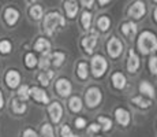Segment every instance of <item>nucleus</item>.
Wrapping results in <instances>:
<instances>
[{"label":"nucleus","instance_id":"1","mask_svg":"<svg viewBox=\"0 0 157 137\" xmlns=\"http://www.w3.org/2000/svg\"><path fill=\"white\" fill-rule=\"evenodd\" d=\"M138 50L141 54L147 55L157 51V36L153 32L145 30L138 37Z\"/></svg>","mask_w":157,"mask_h":137},{"label":"nucleus","instance_id":"2","mask_svg":"<svg viewBox=\"0 0 157 137\" xmlns=\"http://www.w3.org/2000/svg\"><path fill=\"white\" fill-rule=\"evenodd\" d=\"M59 26H66V19L59 11L48 13L44 17V30L48 36H52Z\"/></svg>","mask_w":157,"mask_h":137},{"label":"nucleus","instance_id":"3","mask_svg":"<svg viewBox=\"0 0 157 137\" xmlns=\"http://www.w3.org/2000/svg\"><path fill=\"white\" fill-rule=\"evenodd\" d=\"M90 66H92L93 77H96V78L102 77V75L105 74V71H107V69H108L107 60H105L104 56H101V55H94V56L92 58Z\"/></svg>","mask_w":157,"mask_h":137},{"label":"nucleus","instance_id":"4","mask_svg":"<svg viewBox=\"0 0 157 137\" xmlns=\"http://www.w3.org/2000/svg\"><path fill=\"white\" fill-rule=\"evenodd\" d=\"M101 99H102V96H101V91L98 89V88H96V87H90L89 89L86 91L85 102H86L87 107H90V108L97 107V106L101 103Z\"/></svg>","mask_w":157,"mask_h":137},{"label":"nucleus","instance_id":"5","mask_svg":"<svg viewBox=\"0 0 157 137\" xmlns=\"http://www.w3.org/2000/svg\"><path fill=\"white\" fill-rule=\"evenodd\" d=\"M146 14V6L142 0H137L131 4V7L128 8V15L132 19H141L144 15Z\"/></svg>","mask_w":157,"mask_h":137},{"label":"nucleus","instance_id":"6","mask_svg":"<svg viewBox=\"0 0 157 137\" xmlns=\"http://www.w3.org/2000/svg\"><path fill=\"white\" fill-rule=\"evenodd\" d=\"M107 50L111 58H119L123 52V44L117 37H112L107 44Z\"/></svg>","mask_w":157,"mask_h":137},{"label":"nucleus","instance_id":"7","mask_svg":"<svg viewBox=\"0 0 157 137\" xmlns=\"http://www.w3.org/2000/svg\"><path fill=\"white\" fill-rule=\"evenodd\" d=\"M56 92L59 93V96L62 97H67L71 93V82L67 80V78H59L56 81L55 85Z\"/></svg>","mask_w":157,"mask_h":137},{"label":"nucleus","instance_id":"8","mask_svg":"<svg viewBox=\"0 0 157 137\" xmlns=\"http://www.w3.org/2000/svg\"><path fill=\"white\" fill-rule=\"evenodd\" d=\"M3 17H4V22L7 23L8 26H14L15 23L19 21V11L17 10V8L14 7H7L4 10V14H3Z\"/></svg>","mask_w":157,"mask_h":137},{"label":"nucleus","instance_id":"9","mask_svg":"<svg viewBox=\"0 0 157 137\" xmlns=\"http://www.w3.org/2000/svg\"><path fill=\"white\" fill-rule=\"evenodd\" d=\"M48 112H49V117H51V119H52V122L57 123L63 117V107L57 102H53L52 104L48 107Z\"/></svg>","mask_w":157,"mask_h":137},{"label":"nucleus","instance_id":"10","mask_svg":"<svg viewBox=\"0 0 157 137\" xmlns=\"http://www.w3.org/2000/svg\"><path fill=\"white\" fill-rule=\"evenodd\" d=\"M21 82V74L17 71V70H8L7 74H6V84L8 85V88L11 89H15L18 88Z\"/></svg>","mask_w":157,"mask_h":137},{"label":"nucleus","instance_id":"11","mask_svg":"<svg viewBox=\"0 0 157 137\" xmlns=\"http://www.w3.org/2000/svg\"><path fill=\"white\" fill-rule=\"evenodd\" d=\"M30 96L38 103H43V104H48L49 103V97H48L47 92L40 88L34 87V88H30Z\"/></svg>","mask_w":157,"mask_h":137},{"label":"nucleus","instance_id":"12","mask_svg":"<svg viewBox=\"0 0 157 137\" xmlns=\"http://www.w3.org/2000/svg\"><path fill=\"white\" fill-rule=\"evenodd\" d=\"M140 67V58L134 52V50H130L128 59H127V70L130 73H135Z\"/></svg>","mask_w":157,"mask_h":137},{"label":"nucleus","instance_id":"13","mask_svg":"<svg viewBox=\"0 0 157 137\" xmlns=\"http://www.w3.org/2000/svg\"><path fill=\"white\" fill-rule=\"evenodd\" d=\"M64 10H66V14H67L68 18L74 19L77 17L78 11H79V7H78L77 2L75 0H66L64 2Z\"/></svg>","mask_w":157,"mask_h":137},{"label":"nucleus","instance_id":"14","mask_svg":"<svg viewBox=\"0 0 157 137\" xmlns=\"http://www.w3.org/2000/svg\"><path fill=\"white\" fill-rule=\"evenodd\" d=\"M96 45H97V37L94 36H86V37H83L82 40V47L83 50L86 51V54H93V50L96 48Z\"/></svg>","mask_w":157,"mask_h":137},{"label":"nucleus","instance_id":"15","mask_svg":"<svg viewBox=\"0 0 157 137\" xmlns=\"http://www.w3.org/2000/svg\"><path fill=\"white\" fill-rule=\"evenodd\" d=\"M115 117H116V121L122 125V126H127L130 123V112L127 110H124V108L115 110Z\"/></svg>","mask_w":157,"mask_h":137},{"label":"nucleus","instance_id":"16","mask_svg":"<svg viewBox=\"0 0 157 137\" xmlns=\"http://www.w3.org/2000/svg\"><path fill=\"white\" fill-rule=\"evenodd\" d=\"M122 33L126 36L127 38H134L137 34V25L134 22H124L122 25Z\"/></svg>","mask_w":157,"mask_h":137},{"label":"nucleus","instance_id":"17","mask_svg":"<svg viewBox=\"0 0 157 137\" xmlns=\"http://www.w3.org/2000/svg\"><path fill=\"white\" fill-rule=\"evenodd\" d=\"M34 50L37 52H41V54H45V52H49L51 50V42L47 40V38H43L40 37L34 44Z\"/></svg>","mask_w":157,"mask_h":137},{"label":"nucleus","instance_id":"18","mask_svg":"<svg viewBox=\"0 0 157 137\" xmlns=\"http://www.w3.org/2000/svg\"><path fill=\"white\" fill-rule=\"evenodd\" d=\"M11 108L15 114L21 115V114H25L26 111V104L25 102H22L21 99H13L11 100Z\"/></svg>","mask_w":157,"mask_h":137},{"label":"nucleus","instance_id":"19","mask_svg":"<svg viewBox=\"0 0 157 137\" xmlns=\"http://www.w3.org/2000/svg\"><path fill=\"white\" fill-rule=\"evenodd\" d=\"M112 84L116 89H123L126 87V77L122 73H113L112 74Z\"/></svg>","mask_w":157,"mask_h":137},{"label":"nucleus","instance_id":"20","mask_svg":"<svg viewBox=\"0 0 157 137\" xmlns=\"http://www.w3.org/2000/svg\"><path fill=\"white\" fill-rule=\"evenodd\" d=\"M140 92L142 93V95L145 96H149V97H155V88H153V85H150L149 82H146V81H142L140 84Z\"/></svg>","mask_w":157,"mask_h":137},{"label":"nucleus","instance_id":"21","mask_svg":"<svg viewBox=\"0 0 157 137\" xmlns=\"http://www.w3.org/2000/svg\"><path fill=\"white\" fill-rule=\"evenodd\" d=\"M68 108L72 112H79L82 110V100H81V97L72 96L70 99V102H68Z\"/></svg>","mask_w":157,"mask_h":137},{"label":"nucleus","instance_id":"22","mask_svg":"<svg viewBox=\"0 0 157 137\" xmlns=\"http://www.w3.org/2000/svg\"><path fill=\"white\" fill-rule=\"evenodd\" d=\"M97 27L101 32H108L111 27V19L108 15H101L97 21Z\"/></svg>","mask_w":157,"mask_h":137},{"label":"nucleus","instance_id":"23","mask_svg":"<svg viewBox=\"0 0 157 137\" xmlns=\"http://www.w3.org/2000/svg\"><path fill=\"white\" fill-rule=\"evenodd\" d=\"M29 14H30V17H32L34 21H38V19H41V18H43L44 10H43V7H41L40 4H34V6H32V7H30Z\"/></svg>","mask_w":157,"mask_h":137},{"label":"nucleus","instance_id":"24","mask_svg":"<svg viewBox=\"0 0 157 137\" xmlns=\"http://www.w3.org/2000/svg\"><path fill=\"white\" fill-rule=\"evenodd\" d=\"M64 59H66V55L63 52H53V54H51V62H52L53 66H56V67L62 66L63 63H64Z\"/></svg>","mask_w":157,"mask_h":137},{"label":"nucleus","instance_id":"25","mask_svg":"<svg viewBox=\"0 0 157 137\" xmlns=\"http://www.w3.org/2000/svg\"><path fill=\"white\" fill-rule=\"evenodd\" d=\"M78 77L81 78V80H86L87 75H89V67H87V63L86 62H79L78 63Z\"/></svg>","mask_w":157,"mask_h":137},{"label":"nucleus","instance_id":"26","mask_svg":"<svg viewBox=\"0 0 157 137\" xmlns=\"http://www.w3.org/2000/svg\"><path fill=\"white\" fill-rule=\"evenodd\" d=\"M52 78H53V71H51V70L44 71V73H40V74H38V81L41 82V85H43V87H47V85L51 82Z\"/></svg>","mask_w":157,"mask_h":137},{"label":"nucleus","instance_id":"27","mask_svg":"<svg viewBox=\"0 0 157 137\" xmlns=\"http://www.w3.org/2000/svg\"><path fill=\"white\" fill-rule=\"evenodd\" d=\"M131 102L134 103L135 106H138V107H141V108H147V107H150V104H152V103H150L149 100L144 99L142 96H135V97H132V99H131Z\"/></svg>","mask_w":157,"mask_h":137},{"label":"nucleus","instance_id":"28","mask_svg":"<svg viewBox=\"0 0 157 137\" xmlns=\"http://www.w3.org/2000/svg\"><path fill=\"white\" fill-rule=\"evenodd\" d=\"M37 58H36V55L34 54H32V52H29V54H26V56H25V66L28 69H33V67H36L37 66Z\"/></svg>","mask_w":157,"mask_h":137},{"label":"nucleus","instance_id":"29","mask_svg":"<svg viewBox=\"0 0 157 137\" xmlns=\"http://www.w3.org/2000/svg\"><path fill=\"white\" fill-rule=\"evenodd\" d=\"M29 97H30V88L28 85H22L18 89V99H21L22 102H26Z\"/></svg>","mask_w":157,"mask_h":137},{"label":"nucleus","instance_id":"30","mask_svg":"<svg viewBox=\"0 0 157 137\" xmlns=\"http://www.w3.org/2000/svg\"><path fill=\"white\" fill-rule=\"evenodd\" d=\"M81 23H82L83 29H90V23H92V14L90 11H83L82 17H81Z\"/></svg>","mask_w":157,"mask_h":137},{"label":"nucleus","instance_id":"31","mask_svg":"<svg viewBox=\"0 0 157 137\" xmlns=\"http://www.w3.org/2000/svg\"><path fill=\"white\" fill-rule=\"evenodd\" d=\"M37 65L40 66V69H48V66L51 65V54L49 52H45L43 54V56H41L40 62H37Z\"/></svg>","mask_w":157,"mask_h":137},{"label":"nucleus","instance_id":"32","mask_svg":"<svg viewBox=\"0 0 157 137\" xmlns=\"http://www.w3.org/2000/svg\"><path fill=\"white\" fill-rule=\"evenodd\" d=\"M11 50H13V45H11V42L8 40H2L0 41V54L7 55V54L11 52Z\"/></svg>","mask_w":157,"mask_h":137},{"label":"nucleus","instance_id":"33","mask_svg":"<svg viewBox=\"0 0 157 137\" xmlns=\"http://www.w3.org/2000/svg\"><path fill=\"white\" fill-rule=\"evenodd\" d=\"M41 135H43V137H55L53 129L49 123L43 125V127H41Z\"/></svg>","mask_w":157,"mask_h":137},{"label":"nucleus","instance_id":"34","mask_svg":"<svg viewBox=\"0 0 157 137\" xmlns=\"http://www.w3.org/2000/svg\"><path fill=\"white\" fill-rule=\"evenodd\" d=\"M98 122L102 125V129L104 130H111V127H112V121H111L109 118L98 117Z\"/></svg>","mask_w":157,"mask_h":137},{"label":"nucleus","instance_id":"35","mask_svg":"<svg viewBox=\"0 0 157 137\" xmlns=\"http://www.w3.org/2000/svg\"><path fill=\"white\" fill-rule=\"evenodd\" d=\"M60 136L62 137H75V135L71 132L68 125H63L62 126V129H60Z\"/></svg>","mask_w":157,"mask_h":137},{"label":"nucleus","instance_id":"36","mask_svg":"<svg viewBox=\"0 0 157 137\" xmlns=\"http://www.w3.org/2000/svg\"><path fill=\"white\" fill-rule=\"evenodd\" d=\"M149 69L155 75H157V56H152L149 60Z\"/></svg>","mask_w":157,"mask_h":137},{"label":"nucleus","instance_id":"37","mask_svg":"<svg viewBox=\"0 0 157 137\" xmlns=\"http://www.w3.org/2000/svg\"><path fill=\"white\" fill-rule=\"evenodd\" d=\"M22 137H38V135H37V132L36 130H33V129H25L23 130V135H22Z\"/></svg>","mask_w":157,"mask_h":137},{"label":"nucleus","instance_id":"38","mask_svg":"<svg viewBox=\"0 0 157 137\" xmlns=\"http://www.w3.org/2000/svg\"><path fill=\"white\" fill-rule=\"evenodd\" d=\"M75 126H77L78 129H82L83 126H86L85 118H77V119H75Z\"/></svg>","mask_w":157,"mask_h":137},{"label":"nucleus","instance_id":"39","mask_svg":"<svg viewBox=\"0 0 157 137\" xmlns=\"http://www.w3.org/2000/svg\"><path fill=\"white\" fill-rule=\"evenodd\" d=\"M100 129H101L100 125H97V123H92V125H90V127H89V132H90V133H97Z\"/></svg>","mask_w":157,"mask_h":137},{"label":"nucleus","instance_id":"40","mask_svg":"<svg viewBox=\"0 0 157 137\" xmlns=\"http://www.w3.org/2000/svg\"><path fill=\"white\" fill-rule=\"evenodd\" d=\"M81 3H82L83 7L86 8H90L93 6V3H94V0H81Z\"/></svg>","mask_w":157,"mask_h":137},{"label":"nucleus","instance_id":"41","mask_svg":"<svg viewBox=\"0 0 157 137\" xmlns=\"http://www.w3.org/2000/svg\"><path fill=\"white\" fill-rule=\"evenodd\" d=\"M109 3H111V0H98V4H100L101 7H104V6L109 4Z\"/></svg>","mask_w":157,"mask_h":137},{"label":"nucleus","instance_id":"42","mask_svg":"<svg viewBox=\"0 0 157 137\" xmlns=\"http://www.w3.org/2000/svg\"><path fill=\"white\" fill-rule=\"evenodd\" d=\"M3 106H4V97H3V93L0 91V110L3 108Z\"/></svg>","mask_w":157,"mask_h":137},{"label":"nucleus","instance_id":"43","mask_svg":"<svg viewBox=\"0 0 157 137\" xmlns=\"http://www.w3.org/2000/svg\"><path fill=\"white\" fill-rule=\"evenodd\" d=\"M153 17H155V21L157 22V7L155 8V11H153Z\"/></svg>","mask_w":157,"mask_h":137},{"label":"nucleus","instance_id":"44","mask_svg":"<svg viewBox=\"0 0 157 137\" xmlns=\"http://www.w3.org/2000/svg\"><path fill=\"white\" fill-rule=\"evenodd\" d=\"M29 2H32V3H36V2H37V0H29Z\"/></svg>","mask_w":157,"mask_h":137},{"label":"nucleus","instance_id":"45","mask_svg":"<svg viewBox=\"0 0 157 137\" xmlns=\"http://www.w3.org/2000/svg\"><path fill=\"white\" fill-rule=\"evenodd\" d=\"M153 2H155V3H157V0H153Z\"/></svg>","mask_w":157,"mask_h":137}]
</instances>
